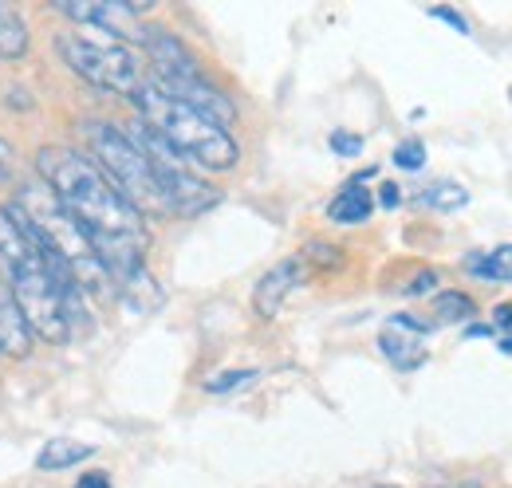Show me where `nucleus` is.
Returning a JSON list of instances; mask_svg holds the SVG:
<instances>
[{
  "mask_svg": "<svg viewBox=\"0 0 512 488\" xmlns=\"http://www.w3.org/2000/svg\"><path fill=\"white\" fill-rule=\"evenodd\" d=\"M327 142H331V150H335V154H343V158L363 154V138H359V134H351V130H335Z\"/></svg>",
  "mask_w": 512,
  "mask_h": 488,
  "instance_id": "obj_21",
  "label": "nucleus"
},
{
  "mask_svg": "<svg viewBox=\"0 0 512 488\" xmlns=\"http://www.w3.org/2000/svg\"><path fill=\"white\" fill-rule=\"evenodd\" d=\"M91 457H95L91 445L71 441V437H52V441L40 449L36 469H40V473H64V469H75L79 461H91Z\"/></svg>",
  "mask_w": 512,
  "mask_h": 488,
  "instance_id": "obj_13",
  "label": "nucleus"
},
{
  "mask_svg": "<svg viewBox=\"0 0 512 488\" xmlns=\"http://www.w3.org/2000/svg\"><path fill=\"white\" fill-rule=\"evenodd\" d=\"M430 16H434V20H446L457 36H469V20H465L461 12H453V8H430Z\"/></svg>",
  "mask_w": 512,
  "mask_h": 488,
  "instance_id": "obj_22",
  "label": "nucleus"
},
{
  "mask_svg": "<svg viewBox=\"0 0 512 488\" xmlns=\"http://www.w3.org/2000/svg\"><path fill=\"white\" fill-rule=\"evenodd\" d=\"M371 178H375V170H367V174L351 178V182L339 189V197L327 205V217H331L335 225H363V221L371 217L375 197H371V189L363 185V182H371Z\"/></svg>",
  "mask_w": 512,
  "mask_h": 488,
  "instance_id": "obj_12",
  "label": "nucleus"
},
{
  "mask_svg": "<svg viewBox=\"0 0 512 488\" xmlns=\"http://www.w3.org/2000/svg\"><path fill=\"white\" fill-rule=\"evenodd\" d=\"M8 174H12V150L8 142H0V182H8Z\"/></svg>",
  "mask_w": 512,
  "mask_h": 488,
  "instance_id": "obj_25",
  "label": "nucleus"
},
{
  "mask_svg": "<svg viewBox=\"0 0 512 488\" xmlns=\"http://www.w3.org/2000/svg\"><path fill=\"white\" fill-rule=\"evenodd\" d=\"M438 288V276L434 272H418L414 284H406V296H422V292H434Z\"/></svg>",
  "mask_w": 512,
  "mask_h": 488,
  "instance_id": "obj_23",
  "label": "nucleus"
},
{
  "mask_svg": "<svg viewBox=\"0 0 512 488\" xmlns=\"http://www.w3.org/2000/svg\"><path fill=\"white\" fill-rule=\"evenodd\" d=\"M130 99H134V107L142 115V126L150 134H158L178 158H186L193 166H205V170H233L237 166L241 146H237V138L225 126H217L213 119H205L201 111L170 99L154 83H142Z\"/></svg>",
  "mask_w": 512,
  "mask_h": 488,
  "instance_id": "obj_4",
  "label": "nucleus"
},
{
  "mask_svg": "<svg viewBox=\"0 0 512 488\" xmlns=\"http://www.w3.org/2000/svg\"><path fill=\"white\" fill-rule=\"evenodd\" d=\"M256 370H225L221 378H209L205 382V390L209 394H229V390H237V386H245V382H253Z\"/></svg>",
  "mask_w": 512,
  "mask_h": 488,
  "instance_id": "obj_19",
  "label": "nucleus"
},
{
  "mask_svg": "<svg viewBox=\"0 0 512 488\" xmlns=\"http://www.w3.org/2000/svg\"><path fill=\"white\" fill-rule=\"evenodd\" d=\"M56 52L64 56V63L87 79L91 87L99 91H111V95H134L142 87V67L134 60L127 44L111 40V36H87V32H60L56 36Z\"/></svg>",
  "mask_w": 512,
  "mask_h": 488,
  "instance_id": "obj_6",
  "label": "nucleus"
},
{
  "mask_svg": "<svg viewBox=\"0 0 512 488\" xmlns=\"http://www.w3.org/2000/svg\"><path fill=\"white\" fill-rule=\"evenodd\" d=\"M394 166L398 170H422L426 166V146L418 138H406L394 146Z\"/></svg>",
  "mask_w": 512,
  "mask_h": 488,
  "instance_id": "obj_18",
  "label": "nucleus"
},
{
  "mask_svg": "<svg viewBox=\"0 0 512 488\" xmlns=\"http://www.w3.org/2000/svg\"><path fill=\"white\" fill-rule=\"evenodd\" d=\"M32 327L24 319V311L16 304V296L8 292L4 276H0V359H24L32 351Z\"/></svg>",
  "mask_w": 512,
  "mask_h": 488,
  "instance_id": "obj_11",
  "label": "nucleus"
},
{
  "mask_svg": "<svg viewBox=\"0 0 512 488\" xmlns=\"http://www.w3.org/2000/svg\"><path fill=\"white\" fill-rule=\"evenodd\" d=\"M304 276H308V268H304V260L300 256H288V260H280V264H272L264 276H260V284H256L253 292V307L260 319H272L284 300L304 284Z\"/></svg>",
  "mask_w": 512,
  "mask_h": 488,
  "instance_id": "obj_10",
  "label": "nucleus"
},
{
  "mask_svg": "<svg viewBox=\"0 0 512 488\" xmlns=\"http://www.w3.org/2000/svg\"><path fill=\"white\" fill-rule=\"evenodd\" d=\"M0 276L16 296L32 335L48 343H67L75 311H83V296L56 276V268L44 260V252L32 244L8 209H0Z\"/></svg>",
  "mask_w": 512,
  "mask_h": 488,
  "instance_id": "obj_2",
  "label": "nucleus"
},
{
  "mask_svg": "<svg viewBox=\"0 0 512 488\" xmlns=\"http://www.w3.org/2000/svg\"><path fill=\"white\" fill-rule=\"evenodd\" d=\"M461 488H481V485H477V481H469V485H461Z\"/></svg>",
  "mask_w": 512,
  "mask_h": 488,
  "instance_id": "obj_28",
  "label": "nucleus"
},
{
  "mask_svg": "<svg viewBox=\"0 0 512 488\" xmlns=\"http://www.w3.org/2000/svg\"><path fill=\"white\" fill-rule=\"evenodd\" d=\"M75 488H111V477L95 469V473H83V477H79V485H75Z\"/></svg>",
  "mask_w": 512,
  "mask_h": 488,
  "instance_id": "obj_24",
  "label": "nucleus"
},
{
  "mask_svg": "<svg viewBox=\"0 0 512 488\" xmlns=\"http://www.w3.org/2000/svg\"><path fill=\"white\" fill-rule=\"evenodd\" d=\"M465 268H469V276H477L481 284H512V244L465 256Z\"/></svg>",
  "mask_w": 512,
  "mask_h": 488,
  "instance_id": "obj_14",
  "label": "nucleus"
},
{
  "mask_svg": "<svg viewBox=\"0 0 512 488\" xmlns=\"http://www.w3.org/2000/svg\"><path fill=\"white\" fill-rule=\"evenodd\" d=\"M379 201H383L386 209H394V205L402 201V193H398V185H390V182H386V185H383V193H379Z\"/></svg>",
  "mask_w": 512,
  "mask_h": 488,
  "instance_id": "obj_26",
  "label": "nucleus"
},
{
  "mask_svg": "<svg viewBox=\"0 0 512 488\" xmlns=\"http://www.w3.org/2000/svg\"><path fill=\"white\" fill-rule=\"evenodd\" d=\"M8 213L20 221V229L44 252V260L56 268L67 288H75L79 296H103L115 288L95 244L87 241V233L44 182L16 185V201L8 205Z\"/></svg>",
  "mask_w": 512,
  "mask_h": 488,
  "instance_id": "obj_3",
  "label": "nucleus"
},
{
  "mask_svg": "<svg viewBox=\"0 0 512 488\" xmlns=\"http://www.w3.org/2000/svg\"><path fill=\"white\" fill-rule=\"evenodd\" d=\"M28 52V28L20 16H12L4 4H0V63L20 60Z\"/></svg>",
  "mask_w": 512,
  "mask_h": 488,
  "instance_id": "obj_15",
  "label": "nucleus"
},
{
  "mask_svg": "<svg viewBox=\"0 0 512 488\" xmlns=\"http://www.w3.org/2000/svg\"><path fill=\"white\" fill-rule=\"evenodd\" d=\"M465 335H469V339H489V335H493V327H485V323H477V327H469Z\"/></svg>",
  "mask_w": 512,
  "mask_h": 488,
  "instance_id": "obj_27",
  "label": "nucleus"
},
{
  "mask_svg": "<svg viewBox=\"0 0 512 488\" xmlns=\"http://www.w3.org/2000/svg\"><path fill=\"white\" fill-rule=\"evenodd\" d=\"M40 182L48 185L60 205L75 217V225L95 244L99 260L111 272V284H127L146 268V248H150V229L146 217L130 205L115 185L103 178V170L67 146H44L40 158Z\"/></svg>",
  "mask_w": 512,
  "mask_h": 488,
  "instance_id": "obj_1",
  "label": "nucleus"
},
{
  "mask_svg": "<svg viewBox=\"0 0 512 488\" xmlns=\"http://www.w3.org/2000/svg\"><path fill=\"white\" fill-rule=\"evenodd\" d=\"M493 331H497V347L512 355V304L493 307Z\"/></svg>",
  "mask_w": 512,
  "mask_h": 488,
  "instance_id": "obj_20",
  "label": "nucleus"
},
{
  "mask_svg": "<svg viewBox=\"0 0 512 488\" xmlns=\"http://www.w3.org/2000/svg\"><path fill=\"white\" fill-rule=\"evenodd\" d=\"M422 335H426V323H418V319H410V315H394L390 327L379 335V351L394 363V370H406V374H410V370H418V366L426 363V343H422Z\"/></svg>",
  "mask_w": 512,
  "mask_h": 488,
  "instance_id": "obj_9",
  "label": "nucleus"
},
{
  "mask_svg": "<svg viewBox=\"0 0 512 488\" xmlns=\"http://www.w3.org/2000/svg\"><path fill=\"white\" fill-rule=\"evenodd\" d=\"M64 16L79 20V24H95L103 36L111 40H134L146 44V24H138V16L146 12V4H56Z\"/></svg>",
  "mask_w": 512,
  "mask_h": 488,
  "instance_id": "obj_8",
  "label": "nucleus"
},
{
  "mask_svg": "<svg viewBox=\"0 0 512 488\" xmlns=\"http://www.w3.org/2000/svg\"><path fill=\"white\" fill-rule=\"evenodd\" d=\"M83 138H87L91 162L103 170V178L115 185L142 217H166L154 170H150L146 154L138 150V142L130 138L127 130H119L115 122L95 119L83 126Z\"/></svg>",
  "mask_w": 512,
  "mask_h": 488,
  "instance_id": "obj_5",
  "label": "nucleus"
},
{
  "mask_svg": "<svg viewBox=\"0 0 512 488\" xmlns=\"http://www.w3.org/2000/svg\"><path fill=\"white\" fill-rule=\"evenodd\" d=\"M418 205L422 209H438V213H449V209H461L469 205V193L457 182H434L418 193Z\"/></svg>",
  "mask_w": 512,
  "mask_h": 488,
  "instance_id": "obj_16",
  "label": "nucleus"
},
{
  "mask_svg": "<svg viewBox=\"0 0 512 488\" xmlns=\"http://www.w3.org/2000/svg\"><path fill=\"white\" fill-rule=\"evenodd\" d=\"M434 311H438V323H465V319H473L477 304L465 292H438Z\"/></svg>",
  "mask_w": 512,
  "mask_h": 488,
  "instance_id": "obj_17",
  "label": "nucleus"
},
{
  "mask_svg": "<svg viewBox=\"0 0 512 488\" xmlns=\"http://www.w3.org/2000/svg\"><path fill=\"white\" fill-rule=\"evenodd\" d=\"M130 138L138 142V150L146 154V162L154 170V182H158V193H162L166 217H201L205 209L221 205V189L201 182L190 170V162L178 158L158 134H150L146 126H138Z\"/></svg>",
  "mask_w": 512,
  "mask_h": 488,
  "instance_id": "obj_7",
  "label": "nucleus"
},
{
  "mask_svg": "<svg viewBox=\"0 0 512 488\" xmlns=\"http://www.w3.org/2000/svg\"><path fill=\"white\" fill-rule=\"evenodd\" d=\"M379 488H394V485H379Z\"/></svg>",
  "mask_w": 512,
  "mask_h": 488,
  "instance_id": "obj_29",
  "label": "nucleus"
}]
</instances>
